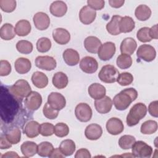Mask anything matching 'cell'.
I'll return each mask as SVG.
<instances>
[{"label": "cell", "mask_w": 158, "mask_h": 158, "mask_svg": "<svg viewBox=\"0 0 158 158\" xmlns=\"http://www.w3.org/2000/svg\"><path fill=\"white\" fill-rule=\"evenodd\" d=\"M53 145L48 141H44L38 145L37 153L41 157H49L52 150Z\"/></svg>", "instance_id": "obj_38"}, {"label": "cell", "mask_w": 158, "mask_h": 158, "mask_svg": "<svg viewBox=\"0 0 158 158\" xmlns=\"http://www.w3.org/2000/svg\"><path fill=\"white\" fill-rule=\"evenodd\" d=\"M42 104V97L36 91H31L25 99L24 104L27 109L34 111L38 110Z\"/></svg>", "instance_id": "obj_8"}, {"label": "cell", "mask_w": 158, "mask_h": 158, "mask_svg": "<svg viewBox=\"0 0 158 158\" xmlns=\"http://www.w3.org/2000/svg\"><path fill=\"white\" fill-rule=\"evenodd\" d=\"M137 57L146 62H151L156 58L155 48L149 44H142L139 46L136 51Z\"/></svg>", "instance_id": "obj_7"}, {"label": "cell", "mask_w": 158, "mask_h": 158, "mask_svg": "<svg viewBox=\"0 0 158 158\" xmlns=\"http://www.w3.org/2000/svg\"><path fill=\"white\" fill-rule=\"evenodd\" d=\"M102 45L101 41L96 36H89L85 38L84 41V46L86 50L93 54H96Z\"/></svg>", "instance_id": "obj_19"}, {"label": "cell", "mask_w": 158, "mask_h": 158, "mask_svg": "<svg viewBox=\"0 0 158 158\" xmlns=\"http://www.w3.org/2000/svg\"><path fill=\"white\" fill-rule=\"evenodd\" d=\"M116 47L114 43L107 41L102 44L99 48L98 55L101 60L106 61L110 59L115 53Z\"/></svg>", "instance_id": "obj_9"}, {"label": "cell", "mask_w": 158, "mask_h": 158, "mask_svg": "<svg viewBox=\"0 0 158 158\" xmlns=\"http://www.w3.org/2000/svg\"><path fill=\"white\" fill-rule=\"evenodd\" d=\"M9 90L12 94L20 100L26 98L32 91L28 82L23 79L17 80L10 87Z\"/></svg>", "instance_id": "obj_3"}, {"label": "cell", "mask_w": 158, "mask_h": 158, "mask_svg": "<svg viewBox=\"0 0 158 158\" xmlns=\"http://www.w3.org/2000/svg\"><path fill=\"white\" fill-rule=\"evenodd\" d=\"M64 157L65 156L62 154L59 148L54 149L49 156V157L50 158H62Z\"/></svg>", "instance_id": "obj_53"}, {"label": "cell", "mask_w": 158, "mask_h": 158, "mask_svg": "<svg viewBox=\"0 0 158 158\" xmlns=\"http://www.w3.org/2000/svg\"><path fill=\"white\" fill-rule=\"evenodd\" d=\"M121 18L122 17L118 15H115L112 17L110 21L106 25V30L109 33L115 36L121 33L119 27Z\"/></svg>", "instance_id": "obj_29"}, {"label": "cell", "mask_w": 158, "mask_h": 158, "mask_svg": "<svg viewBox=\"0 0 158 158\" xmlns=\"http://www.w3.org/2000/svg\"><path fill=\"white\" fill-rule=\"evenodd\" d=\"M133 157L149 158L151 157L153 149L152 147L143 141H135L131 147Z\"/></svg>", "instance_id": "obj_5"}, {"label": "cell", "mask_w": 158, "mask_h": 158, "mask_svg": "<svg viewBox=\"0 0 158 158\" xmlns=\"http://www.w3.org/2000/svg\"><path fill=\"white\" fill-rule=\"evenodd\" d=\"M75 114L77 118L81 122H87L92 117V109L86 103H80L75 109Z\"/></svg>", "instance_id": "obj_6"}, {"label": "cell", "mask_w": 158, "mask_h": 158, "mask_svg": "<svg viewBox=\"0 0 158 158\" xmlns=\"http://www.w3.org/2000/svg\"><path fill=\"white\" fill-rule=\"evenodd\" d=\"M33 21L35 27L39 30H46L50 25L49 17L43 12L36 13L33 17Z\"/></svg>", "instance_id": "obj_14"}, {"label": "cell", "mask_w": 158, "mask_h": 158, "mask_svg": "<svg viewBox=\"0 0 158 158\" xmlns=\"http://www.w3.org/2000/svg\"><path fill=\"white\" fill-rule=\"evenodd\" d=\"M1 157H19V156L15 152L9 151L6 152L4 154L2 155Z\"/></svg>", "instance_id": "obj_56"}, {"label": "cell", "mask_w": 158, "mask_h": 158, "mask_svg": "<svg viewBox=\"0 0 158 158\" xmlns=\"http://www.w3.org/2000/svg\"><path fill=\"white\" fill-rule=\"evenodd\" d=\"M48 103L54 109L60 110L64 109L66 105L65 97L57 92L51 93L48 97Z\"/></svg>", "instance_id": "obj_11"}, {"label": "cell", "mask_w": 158, "mask_h": 158, "mask_svg": "<svg viewBox=\"0 0 158 158\" xmlns=\"http://www.w3.org/2000/svg\"><path fill=\"white\" fill-rule=\"evenodd\" d=\"M80 68L85 73H93L98 69V63L94 57L85 56L80 60Z\"/></svg>", "instance_id": "obj_12"}, {"label": "cell", "mask_w": 158, "mask_h": 158, "mask_svg": "<svg viewBox=\"0 0 158 158\" xmlns=\"http://www.w3.org/2000/svg\"><path fill=\"white\" fill-rule=\"evenodd\" d=\"M17 6V2L14 0H0V7L5 12L10 13L13 12Z\"/></svg>", "instance_id": "obj_44"}, {"label": "cell", "mask_w": 158, "mask_h": 158, "mask_svg": "<svg viewBox=\"0 0 158 158\" xmlns=\"http://www.w3.org/2000/svg\"><path fill=\"white\" fill-rule=\"evenodd\" d=\"M91 157L89 151L85 148L78 149L75 155V158H90Z\"/></svg>", "instance_id": "obj_52"}, {"label": "cell", "mask_w": 158, "mask_h": 158, "mask_svg": "<svg viewBox=\"0 0 158 158\" xmlns=\"http://www.w3.org/2000/svg\"><path fill=\"white\" fill-rule=\"evenodd\" d=\"M69 133V128L68 125L64 123H57L54 126V134L59 138L65 137Z\"/></svg>", "instance_id": "obj_43"}, {"label": "cell", "mask_w": 158, "mask_h": 158, "mask_svg": "<svg viewBox=\"0 0 158 158\" xmlns=\"http://www.w3.org/2000/svg\"><path fill=\"white\" fill-rule=\"evenodd\" d=\"M102 134V127L97 123H91L88 125L85 130L86 138L89 140H97Z\"/></svg>", "instance_id": "obj_18"}, {"label": "cell", "mask_w": 158, "mask_h": 158, "mask_svg": "<svg viewBox=\"0 0 158 158\" xmlns=\"http://www.w3.org/2000/svg\"><path fill=\"white\" fill-rule=\"evenodd\" d=\"M16 49L20 53L28 54L32 52L33 44L29 41L20 40L16 44Z\"/></svg>", "instance_id": "obj_40"}, {"label": "cell", "mask_w": 158, "mask_h": 158, "mask_svg": "<svg viewBox=\"0 0 158 158\" xmlns=\"http://www.w3.org/2000/svg\"><path fill=\"white\" fill-rule=\"evenodd\" d=\"M75 144L72 139H67L63 140L59 146V149L65 156H72L75 151Z\"/></svg>", "instance_id": "obj_35"}, {"label": "cell", "mask_w": 158, "mask_h": 158, "mask_svg": "<svg viewBox=\"0 0 158 158\" xmlns=\"http://www.w3.org/2000/svg\"><path fill=\"white\" fill-rule=\"evenodd\" d=\"M20 150L25 157H32L37 153L38 145L35 142L27 141L22 144Z\"/></svg>", "instance_id": "obj_28"}, {"label": "cell", "mask_w": 158, "mask_h": 158, "mask_svg": "<svg viewBox=\"0 0 158 158\" xmlns=\"http://www.w3.org/2000/svg\"><path fill=\"white\" fill-rule=\"evenodd\" d=\"M54 133V126L48 122L43 123L40 125V134L43 136H49Z\"/></svg>", "instance_id": "obj_47"}, {"label": "cell", "mask_w": 158, "mask_h": 158, "mask_svg": "<svg viewBox=\"0 0 158 158\" xmlns=\"http://www.w3.org/2000/svg\"><path fill=\"white\" fill-rule=\"evenodd\" d=\"M50 12L55 17H60L64 16L67 11V4L62 1H56L50 6Z\"/></svg>", "instance_id": "obj_23"}, {"label": "cell", "mask_w": 158, "mask_h": 158, "mask_svg": "<svg viewBox=\"0 0 158 158\" xmlns=\"http://www.w3.org/2000/svg\"><path fill=\"white\" fill-rule=\"evenodd\" d=\"M15 36V28L9 23H4L0 28V36L4 40H10Z\"/></svg>", "instance_id": "obj_34"}, {"label": "cell", "mask_w": 158, "mask_h": 158, "mask_svg": "<svg viewBox=\"0 0 158 158\" xmlns=\"http://www.w3.org/2000/svg\"><path fill=\"white\" fill-rule=\"evenodd\" d=\"M116 63L120 69H127L131 66L133 60L130 56L125 54H121L117 57Z\"/></svg>", "instance_id": "obj_37"}, {"label": "cell", "mask_w": 158, "mask_h": 158, "mask_svg": "<svg viewBox=\"0 0 158 158\" xmlns=\"http://www.w3.org/2000/svg\"><path fill=\"white\" fill-rule=\"evenodd\" d=\"M64 62L69 66H74L78 64L80 60L78 52L71 48L65 49L62 54Z\"/></svg>", "instance_id": "obj_22"}, {"label": "cell", "mask_w": 158, "mask_h": 158, "mask_svg": "<svg viewBox=\"0 0 158 158\" xmlns=\"http://www.w3.org/2000/svg\"><path fill=\"white\" fill-rule=\"evenodd\" d=\"M138 97V92L133 88H128L122 90L113 99V104L118 110L127 109L131 103Z\"/></svg>", "instance_id": "obj_1"}, {"label": "cell", "mask_w": 158, "mask_h": 158, "mask_svg": "<svg viewBox=\"0 0 158 158\" xmlns=\"http://www.w3.org/2000/svg\"><path fill=\"white\" fill-rule=\"evenodd\" d=\"M149 35L152 39L158 38V33H157V24L154 25L151 28H149Z\"/></svg>", "instance_id": "obj_55"}, {"label": "cell", "mask_w": 158, "mask_h": 158, "mask_svg": "<svg viewBox=\"0 0 158 158\" xmlns=\"http://www.w3.org/2000/svg\"><path fill=\"white\" fill-rule=\"evenodd\" d=\"M88 91L89 95L95 100L102 98L106 96V88L98 83L91 84L88 87Z\"/></svg>", "instance_id": "obj_21"}, {"label": "cell", "mask_w": 158, "mask_h": 158, "mask_svg": "<svg viewBox=\"0 0 158 158\" xmlns=\"http://www.w3.org/2000/svg\"><path fill=\"white\" fill-rule=\"evenodd\" d=\"M43 112L44 117L48 119H55L59 115V110L53 109L48 102H46L43 109Z\"/></svg>", "instance_id": "obj_46"}, {"label": "cell", "mask_w": 158, "mask_h": 158, "mask_svg": "<svg viewBox=\"0 0 158 158\" xmlns=\"http://www.w3.org/2000/svg\"><path fill=\"white\" fill-rule=\"evenodd\" d=\"M137 48L136 41L131 37L125 38L120 44V52L122 54H125L129 56L133 54Z\"/></svg>", "instance_id": "obj_20"}, {"label": "cell", "mask_w": 158, "mask_h": 158, "mask_svg": "<svg viewBox=\"0 0 158 158\" xmlns=\"http://www.w3.org/2000/svg\"><path fill=\"white\" fill-rule=\"evenodd\" d=\"M112 101L110 97L105 96L101 99H96L94 101V106L96 110L101 114L109 112L112 107Z\"/></svg>", "instance_id": "obj_16"}, {"label": "cell", "mask_w": 158, "mask_h": 158, "mask_svg": "<svg viewBox=\"0 0 158 158\" xmlns=\"http://www.w3.org/2000/svg\"><path fill=\"white\" fill-rule=\"evenodd\" d=\"M12 144H16L20 141L21 139V131L18 127L14 126L9 128L4 134Z\"/></svg>", "instance_id": "obj_31"}, {"label": "cell", "mask_w": 158, "mask_h": 158, "mask_svg": "<svg viewBox=\"0 0 158 158\" xmlns=\"http://www.w3.org/2000/svg\"><path fill=\"white\" fill-rule=\"evenodd\" d=\"M35 65L40 69L51 71L56 67L57 62L54 58L51 56H38L35 59Z\"/></svg>", "instance_id": "obj_10"}, {"label": "cell", "mask_w": 158, "mask_h": 158, "mask_svg": "<svg viewBox=\"0 0 158 158\" xmlns=\"http://www.w3.org/2000/svg\"><path fill=\"white\" fill-rule=\"evenodd\" d=\"M119 27L121 33H129L135 28V22L131 17H122L119 23Z\"/></svg>", "instance_id": "obj_32"}, {"label": "cell", "mask_w": 158, "mask_h": 158, "mask_svg": "<svg viewBox=\"0 0 158 158\" xmlns=\"http://www.w3.org/2000/svg\"><path fill=\"white\" fill-rule=\"evenodd\" d=\"M53 85L57 89H64L65 88L69 82V79L65 73L62 72L56 73L52 79Z\"/></svg>", "instance_id": "obj_30"}, {"label": "cell", "mask_w": 158, "mask_h": 158, "mask_svg": "<svg viewBox=\"0 0 158 158\" xmlns=\"http://www.w3.org/2000/svg\"><path fill=\"white\" fill-rule=\"evenodd\" d=\"M10 64L6 60H1L0 61V75L1 77L7 76L11 72Z\"/></svg>", "instance_id": "obj_48"}, {"label": "cell", "mask_w": 158, "mask_h": 158, "mask_svg": "<svg viewBox=\"0 0 158 158\" xmlns=\"http://www.w3.org/2000/svg\"><path fill=\"white\" fill-rule=\"evenodd\" d=\"M119 74L118 70L112 65H106L103 66L98 73L100 80L106 83H112L117 81Z\"/></svg>", "instance_id": "obj_4"}, {"label": "cell", "mask_w": 158, "mask_h": 158, "mask_svg": "<svg viewBox=\"0 0 158 158\" xmlns=\"http://www.w3.org/2000/svg\"><path fill=\"white\" fill-rule=\"evenodd\" d=\"M40 125L35 120H31L26 123L23 128V133L30 138H33L40 134Z\"/></svg>", "instance_id": "obj_24"}, {"label": "cell", "mask_w": 158, "mask_h": 158, "mask_svg": "<svg viewBox=\"0 0 158 158\" xmlns=\"http://www.w3.org/2000/svg\"><path fill=\"white\" fill-rule=\"evenodd\" d=\"M136 38L139 41L143 43L151 41L152 40V38L149 35V28L146 27L141 28L137 31Z\"/></svg>", "instance_id": "obj_45"}, {"label": "cell", "mask_w": 158, "mask_h": 158, "mask_svg": "<svg viewBox=\"0 0 158 158\" xmlns=\"http://www.w3.org/2000/svg\"><path fill=\"white\" fill-rule=\"evenodd\" d=\"M14 67L17 73L20 74H25L30 70L31 64L30 60L27 58L20 57L15 61Z\"/></svg>", "instance_id": "obj_25"}, {"label": "cell", "mask_w": 158, "mask_h": 158, "mask_svg": "<svg viewBox=\"0 0 158 158\" xmlns=\"http://www.w3.org/2000/svg\"><path fill=\"white\" fill-rule=\"evenodd\" d=\"M148 112L151 115L154 117H158V101L151 102L148 106Z\"/></svg>", "instance_id": "obj_50"}, {"label": "cell", "mask_w": 158, "mask_h": 158, "mask_svg": "<svg viewBox=\"0 0 158 158\" xmlns=\"http://www.w3.org/2000/svg\"><path fill=\"white\" fill-rule=\"evenodd\" d=\"M135 15L140 21H145L149 19L151 15V10L145 4L139 5L135 9Z\"/></svg>", "instance_id": "obj_33"}, {"label": "cell", "mask_w": 158, "mask_h": 158, "mask_svg": "<svg viewBox=\"0 0 158 158\" xmlns=\"http://www.w3.org/2000/svg\"><path fill=\"white\" fill-rule=\"evenodd\" d=\"M133 81V77L132 74L129 72H123L119 73L117 78V83L121 86L129 85L131 84Z\"/></svg>", "instance_id": "obj_42"}, {"label": "cell", "mask_w": 158, "mask_h": 158, "mask_svg": "<svg viewBox=\"0 0 158 158\" xmlns=\"http://www.w3.org/2000/svg\"><path fill=\"white\" fill-rule=\"evenodd\" d=\"M106 127L107 132L112 135H119L124 130V125L122 121L117 117L109 118L107 121Z\"/></svg>", "instance_id": "obj_13"}, {"label": "cell", "mask_w": 158, "mask_h": 158, "mask_svg": "<svg viewBox=\"0 0 158 158\" xmlns=\"http://www.w3.org/2000/svg\"><path fill=\"white\" fill-rule=\"evenodd\" d=\"M125 2L124 0H109V3L112 7L119 8L122 7Z\"/></svg>", "instance_id": "obj_54"}, {"label": "cell", "mask_w": 158, "mask_h": 158, "mask_svg": "<svg viewBox=\"0 0 158 158\" xmlns=\"http://www.w3.org/2000/svg\"><path fill=\"white\" fill-rule=\"evenodd\" d=\"M31 27L30 22L27 20H20L17 22L15 27V33L19 36L28 35L31 31Z\"/></svg>", "instance_id": "obj_26"}, {"label": "cell", "mask_w": 158, "mask_h": 158, "mask_svg": "<svg viewBox=\"0 0 158 158\" xmlns=\"http://www.w3.org/2000/svg\"><path fill=\"white\" fill-rule=\"evenodd\" d=\"M12 143H10L7 139L4 134H1L0 137V148L1 149H9L12 147Z\"/></svg>", "instance_id": "obj_51"}, {"label": "cell", "mask_w": 158, "mask_h": 158, "mask_svg": "<svg viewBox=\"0 0 158 158\" xmlns=\"http://www.w3.org/2000/svg\"><path fill=\"white\" fill-rule=\"evenodd\" d=\"M31 81L36 88H44L48 84V78L44 73L36 71L31 76Z\"/></svg>", "instance_id": "obj_27"}, {"label": "cell", "mask_w": 158, "mask_h": 158, "mask_svg": "<svg viewBox=\"0 0 158 158\" xmlns=\"http://www.w3.org/2000/svg\"><path fill=\"white\" fill-rule=\"evenodd\" d=\"M157 130V122L149 120L141 124L140 131L144 135H151L154 133Z\"/></svg>", "instance_id": "obj_36"}, {"label": "cell", "mask_w": 158, "mask_h": 158, "mask_svg": "<svg viewBox=\"0 0 158 158\" xmlns=\"http://www.w3.org/2000/svg\"><path fill=\"white\" fill-rule=\"evenodd\" d=\"M147 113V107L142 102L134 104L130 109L126 118L127 124L128 127H133L137 125L140 120L143 118Z\"/></svg>", "instance_id": "obj_2"}, {"label": "cell", "mask_w": 158, "mask_h": 158, "mask_svg": "<svg viewBox=\"0 0 158 158\" xmlns=\"http://www.w3.org/2000/svg\"><path fill=\"white\" fill-rule=\"evenodd\" d=\"M52 38L57 43L60 45H64L69 42L70 40V34L65 28H57L53 30Z\"/></svg>", "instance_id": "obj_17"}, {"label": "cell", "mask_w": 158, "mask_h": 158, "mask_svg": "<svg viewBox=\"0 0 158 158\" xmlns=\"http://www.w3.org/2000/svg\"><path fill=\"white\" fill-rule=\"evenodd\" d=\"M135 141L136 138L133 136L125 135L120 138L118 140V145L120 148L123 149H129L131 148Z\"/></svg>", "instance_id": "obj_39"}, {"label": "cell", "mask_w": 158, "mask_h": 158, "mask_svg": "<svg viewBox=\"0 0 158 158\" xmlns=\"http://www.w3.org/2000/svg\"><path fill=\"white\" fill-rule=\"evenodd\" d=\"M96 17V12L88 6H83L79 12V19L81 23L89 25L94 22Z\"/></svg>", "instance_id": "obj_15"}, {"label": "cell", "mask_w": 158, "mask_h": 158, "mask_svg": "<svg viewBox=\"0 0 158 158\" xmlns=\"http://www.w3.org/2000/svg\"><path fill=\"white\" fill-rule=\"evenodd\" d=\"M87 4L89 7L94 10H101L104 8L105 1L103 0H88Z\"/></svg>", "instance_id": "obj_49"}, {"label": "cell", "mask_w": 158, "mask_h": 158, "mask_svg": "<svg viewBox=\"0 0 158 158\" xmlns=\"http://www.w3.org/2000/svg\"><path fill=\"white\" fill-rule=\"evenodd\" d=\"M51 41L46 37H42L36 42V49L40 52H46L51 48Z\"/></svg>", "instance_id": "obj_41"}]
</instances>
